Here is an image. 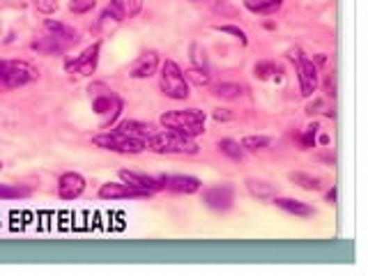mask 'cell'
I'll use <instances>...</instances> for the list:
<instances>
[{
  "label": "cell",
  "instance_id": "cell-1",
  "mask_svg": "<svg viewBox=\"0 0 368 276\" xmlns=\"http://www.w3.org/2000/svg\"><path fill=\"white\" fill-rule=\"evenodd\" d=\"M159 124L163 129L177 131L182 136L196 138L205 133V113L198 108H182V111H166L159 117Z\"/></svg>",
  "mask_w": 368,
  "mask_h": 276
},
{
  "label": "cell",
  "instance_id": "cell-2",
  "mask_svg": "<svg viewBox=\"0 0 368 276\" xmlns=\"http://www.w3.org/2000/svg\"><path fill=\"white\" fill-rule=\"evenodd\" d=\"M147 150L154 152V154H177V156H184V154H198V143L189 136H182V133L177 131H154L152 136L145 140Z\"/></svg>",
  "mask_w": 368,
  "mask_h": 276
},
{
  "label": "cell",
  "instance_id": "cell-3",
  "mask_svg": "<svg viewBox=\"0 0 368 276\" xmlns=\"http://www.w3.org/2000/svg\"><path fill=\"white\" fill-rule=\"evenodd\" d=\"M93 145L99 147V150L115 152V154H141L143 150H147L145 140L134 138L120 129H109L97 133V136H93Z\"/></svg>",
  "mask_w": 368,
  "mask_h": 276
},
{
  "label": "cell",
  "instance_id": "cell-4",
  "mask_svg": "<svg viewBox=\"0 0 368 276\" xmlns=\"http://www.w3.org/2000/svg\"><path fill=\"white\" fill-rule=\"evenodd\" d=\"M159 88L173 102L189 99V83L184 79V70L175 60H163L159 65Z\"/></svg>",
  "mask_w": 368,
  "mask_h": 276
},
{
  "label": "cell",
  "instance_id": "cell-5",
  "mask_svg": "<svg viewBox=\"0 0 368 276\" xmlns=\"http://www.w3.org/2000/svg\"><path fill=\"white\" fill-rule=\"evenodd\" d=\"M40 79V70L28 60H10V58H0V86L3 88H24L33 81Z\"/></svg>",
  "mask_w": 368,
  "mask_h": 276
},
{
  "label": "cell",
  "instance_id": "cell-6",
  "mask_svg": "<svg viewBox=\"0 0 368 276\" xmlns=\"http://www.w3.org/2000/svg\"><path fill=\"white\" fill-rule=\"evenodd\" d=\"M288 60L295 63L297 67V79H299V90H302V97H313L315 90H318L320 86V72H318V65L311 58H306L302 54V49H288Z\"/></svg>",
  "mask_w": 368,
  "mask_h": 276
},
{
  "label": "cell",
  "instance_id": "cell-7",
  "mask_svg": "<svg viewBox=\"0 0 368 276\" xmlns=\"http://www.w3.org/2000/svg\"><path fill=\"white\" fill-rule=\"evenodd\" d=\"M99 54H102V42L90 44L88 49H83V54H79L77 58H70L65 63V72L72 76H93L99 65Z\"/></svg>",
  "mask_w": 368,
  "mask_h": 276
},
{
  "label": "cell",
  "instance_id": "cell-8",
  "mask_svg": "<svg viewBox=\"0 0 368 276\" xmlns=\"http://www.w3.org/2000/svg\"><path fill=\"white\" fill-rule=\"evenodd\" d=\"M202 203L214 212H228L235 203V189L230 184H214L202 191Z\"/></svg>",
  "mask_w": 368,
  "mask_h": 276
},
{
  "label": "cell",
  "instance_id": "cell-9",
  "mask_svg": "<svg viewBox=\"0 0 368 276\" xmlns=\"http://www.w3.org/2000/svg\"><path fill=\"white\" fill-rule=\"evenodd\" d=\"M118 175H120V182L129 184L131 189L145 193L147 198L154 196V193L161 189L159 177H152V175H145V173H136V170H120Z\"/></svg>",
  "mask_w": 368,
  "mask_h": 276
},
{
  "label": "cell",
  "instance_id": "cell-10",
  "mask_svg": "<svg viewBox=\"0 0 368 276\" xmlns=\"http://www.w3.org/2000/svg\"><path fill=\"white\" fill-rule=\"evenodd\" d=\"M86 177L77 170H67L58 177V196L63 200H77L86 191Z\"/></svg>",
  "mask_w": 368,
  "mask_h": 276
},
{
  "label": "cell",
  "instance_id": "cell-11",
  "mask_svg": "<svg viewBox=\"0 0 368 276\" xmlns=\"http://www.w3.org/2000/svg\"><path fill=\"white\" fill-rule=\"evenodd\" d=\"M159 65H161V60H159V54H157V51H143L129 67V79H136V81L152 79L154 74L159 72Z\"/></svg>",
  "mask_w": 368,
  "mask_h": 276
},
{
  "label": "cell",
  "instance_id": "cell-12",
  "mask_svg": "<svg viewBox=\"0 0 368 276\" xmlns=\"http://www.w3.org/2000/svg\"><path fill=\"white\" fill-rule=\"evenodd\" d=\"M159 182L161 189H168L173 193H184V196H191V193H198L202 189V182L193 175H161Z\"/></svg>",
  "mask_w": 368,
  "mask_h": 276
},
{
  "label": "cell",
  "instance_id": "cell-13",
  "mask_svg": "<svg viewBox=\"0 0 368 276\" xmlns=\"http://www.w3.org/2000/svg\"><path fill=\"white\" fill-rule=\"evenodd\" d=\"M93 111H95L97 115H109L106 120L102 122V127H104V129H106V127L120 115V111H122V102H120L113 92L97 95L95 99H93Z\"/></svg>",
  "mask_w": 368,
  "mask_h": 276
},
{
  "label": "cell",
  "instance_id": "cell-14",
  "mask_svg": "<svg viewBox=\"0 0 368 276\" xmlns=\"http://www.w3.org/2000/svg\"><path fill=\"white\" fill-rule=\"evenodd\" d=\"M99 198H104V200H138V198H147V196L136 189H131V186L125 182H104L99 186Z\"/></svg>",
  "mask_w": 368,
  "mask_h": 276
},
{
  "label": "cell",
  "instance_id": "cell-15",
  "mask_svg": "<svg viewBox=\"0 0 368 276\" xmlns=\"http://www.w3.org/2000/svg\"><path fill=\"white\" fill-rule=\"evenodd\" d=\"M272 203L283 210L285 214H292V216H299V219H309V216L315 214L313 205L304 203V200H297V198H288V196H274Z\"/></svg>",
  "mask_w": 368,
  "mask_h": 276
},
{
  "label": "cell",
  "instance_id": "cell-16",
  "mask_svg": "<svg viewBox=\"0 0 368 276\" xmlns=\"http://www.w3.org/2000/svg\"><path fill=\"white\" fill-rule=\"evenodd\" d=\"M72 44H67L63 40H58V37L54 35H44L42 40H35L33 44H30V49L37 51V54H44V56H54V54H65L67 49H70Z\"/></svg>",
  "mask_w": 368,
  "mask_h": 276
},
{
  "label": "cell",
  "instance_id": "cell-17",
  "mask_svg": "<svg viewBox=\"0 0 368 276\" xmlns=\"http://www.w3.org/2000/svg\"><path fill=\"white\" fill-rule=\"evenodd\" d=\"M44 31H47L49 35L58 37V40H63L67 44H77L79 42V31L72 26L63 24V21H56V19H47L44 21Z\"/></svg>",
  "mask_w": 368,
  "mask_h": 276
},
{
  "label": "cell",
  "instance_id": "cell-18",
  "mask_svg": "<svg viewBox=\"0 0 368 276\" xmlns=\"http://www.w3.org/2000/svg\"><path fill=\"white\" fill-rule=\"evenodd\" d=\"M115 129L129 133V136H134V138H141V140H147L154 133L152 127L145 124V122H141V120H122V122H118Z\"/></svg>",
  "mask_w": 368,
  "mask_h": 276
},
{
  "label": "cell",
  "instance_id": "cell-19",
  "mask_svg": "<svg viewBox=\"0 0 368 276\" xmlns=\"http://www.w3.org/2000/svg\"><path fill=\"white\" fill-rule=\"evenodd\" d=\"M246 189H249L251 196L258 200H272L274 196H279L274 189V184H269L265 180H255V177H249V180H246Z\"/></svg>",
  "mask_w": 368,
  "mask_h": 276
},
{
  "label": "cell",
  "instance_id": "cell-20",
  "mask_svg": "<svg viewBox=\"0 0 368 276\" xmlns=\"http://www.w3.org/2000/svg\"><path fill=\"white\" fill-rule=\"evenodd\" d=\"M109 7L118 14L120 21H125V19L136 17V14L141 12V7H143V0H111Z\"/></svg>",
  "mask_w": 368,
  "mask_h": 276
},
{
  "label": "cell",
  "instance_id": "cell-21",
  "mask_svg": "<svg viewBox=\"0 0 368 276\" xmlns=\"http://www.w3.org/2000/svg\"><path fill=\"white\" fill-rule=\"evenodd\" d=\"M33 196V189L24 184H12V182H0V200H21Z\"/></svg>",
  "mask_w": 368,
  "mask_h": 276
},
{
  "label": "cell",
  "instance_id": "cell-22",
  "mask_svg": "<svg viewBox=\"0 0 368 276\" xmlns=\"http://www.w3.org/2000/svg\"><path fill=\"white\" fill-rule=\"evenodd\" d=\"M216 147H219L221 154H226L230 161H244L246 159V150L242 147V143H237V140L232 138H221L219 143H216Z\"/></svg>",
  "mask_w": 368,
  "mask_h": 276
},
{
  "label": "cell",
  "instance_id": "cell-23",
  "mask_svg": "<svg viewBox=\"0 0 368 276\" xmlns=\"http://www.w3.org/2000/svg\"><path fill=\"white\" fill-rule=\"evenodd\" d=\"M288 180H290L292 184L302 186L304 191H320V189H322V180H320V177L309 175V173H290Z\"/></svg>",
  "mask_w": 368,
  "mask_h": 276
},
{
  "label": "cell",
  "instance_id": "cell-24",
  "mask_svg": "<svg viewBox=\"0 0 368 276\" xmlns=\"http://www.w3.org/2000/svg\"><path fill=\"white\" fill-rule=\"evenodd\" d=\"M212 95L219 99H239L244 95V86L239 83H216L212 86Z\"/></svg>",
  "mask_w": 368,
  "mask_h": 276
},
{
  "label": "cell",
  "instance_id": "cell-25",
  "mask_svg": "<svg viewBox=\"0 0 368 276\" xmlns=\"http://www.w3.org/2000/svg\"><path fill=\"white\" fill-rule=\"evenodd\" d=\"M184 79H186V83H193L198 88L212 86V76L207 74V70H200V67H189V70L184 72Z\"/></svg>",
  "mask_w": 368,
  "mask_h": 276
},
{
  "label": "cell",
  "instance_id": "cell-26",
  "mask_svg": "<svg viewBox=\"0 0 368 276\" xmlns=\"http://www.w3.org/2000/svg\"><path fill=\"white\" fill-rule=\"evenodd\" d=\"M269 145H272V138L262 136V133H258V136H244L242 138V147L246 152H260Z\"/></svg>",
  "mask_w": 368,
  "mask_h": 276
},
{
  "label": "cell",
  "instance_id": "cell-27",
  "mask_svg": "<svg viewBox=\"0 0 368 276\" xmlns=\"http://www.w3.org/2000/svg\"><path fill=\"white\" fill-rule=\"evenodd\" d=\"M281 5H283V0H258V3H251L249 0V3H246V7L255 14H274Z\"/></svg>",
  "mask_w": 368,
  "mask_h": 276
},
{
  "label": "cell",
  "instance_id": "cell-28",
  "mask_svg": "<svg viewBox=\"0 0 368 276\" xmlns=\"http://www.w3.org/2000/svg\"><path fill=\"white\" fill-rule=\"evenodd\" d=\"M253 74L258 79H272L274 74H281V70H279V65L272 63V60H262V63H258L253 67Z\"/></svg>",
  "mask_w": 368,
  "mask_h": 276
},
{
  "label": "cell",
  "instance_id": "cell-29",
  "mask_svg": "<svg viewBox=\"0 0 368 276\" xmlns=\"http://www.w3.org/2000/svg\"><path fill=\"white\" fill-rule=\"evenodd\" d=\"M216 31H219V33H226V35H232L235 40H239V44H242V47H246V44H249V37H246V33H244L239 26L223 24V26H216Z\"/></svg>",
  "mask_w": 368,
  "mask_h": 276
},
{
  "label": "cell",
  "instance_id": "cell-30",
  "mask_svg": "<svg viewBox=\"0 0 368 276\" xmlns=\"http://www.w3.org/2000/svg\"><path fill=\"white\" fill-rule=\"evenodd\" d=\"M97 7V0H70V12L74 14H88Z\"/></svg>",
  "mask_w": 368,
  "mask_h": 276
},
{
  "label": "cell",
  "instance_id": "cell-31",
  "mask_svg": "<svg viewBox=\"0 0 368 276\" xmlns=\"http://www.w3.org/2000/svg\"><path fill=\"white\" fill-rule=\"evenodd\" d=\"M320 127L318 124H309L306 127V131H304V136H302V145L304 147H315V133H318Z\"/></svg>",
  "mask_w": 368,
  "mask_h": 276
},
{
  "label": "cell",
  "instance_id": "cell-32",
  "mask_svg": "<svg viewBox=\"0 0 368 276\" xmlns=\"http://www.w3.org/2000/svg\"><path fill=\"white\" fill-rule=\"evenodd\" d=\"M35 7L42 14H54L58 10V0H35Z\"/></svg>",
  "mask_w": 368,
  "mask_h": 276
},
{
  "label": "cell",
  "instance_id": "cell-33",
  "mask_svg": "<svg viewBox=\"0 0 368 276\" xmlns=\"http://www.w3.org/2000/svg\"><path fill=\"white\" fill-rule=\"evenodd\" d=\"M212 115H214V120H219V122H228V120H232V113H230L228 108H216Z\"/></svg>",
  "mask_w": 368,
  "mask_h": 276
},
{
  "label": "cell",
  "instance_id": "cell-34",
  "mask_svg": "<svg viewBox=\"0 0 368 276\" xmlns=\"http://www.w3.org/2000/svg\"><path fill=\"white\" fill-rule=\"evenodd\" d=\"M325 88H327V95L334 97L336 95V86H334V74H329V76L325 79Z\"/></svg>",
  "mask_w": 368,
  "mask_h": 276
},
{
  "label": "cell",
  "instance_id": "cell-35",
  "mask_svg": "<svg viewBox=\"0 0 368 276\" xmlns=\"http://www.w3.org/2000/svg\"><path fill=\"white\" fill-rule=\"evenodd\" d=\"M320 106H322L320 102H313V104H309V106H306V113H311V115H313V113H318V108H320Z\"/></svg>",
  "mask_w": 368,
  "mask_h": 276
},
{
  "label": "cell",
  "instance_id": "cell-36",
  "mask_svg": "<svg viewBox=\"0 0 368 276\" xmlns=\"http://www.w3.org/2000/svg\"><path fill=\"white\" fill-rule=\"evenodd\" d=\"M327 203H329V205H334V203H336V189L327 191Z\"/></svg>",
  "mask_w": 368,
  "mask_h": 276
},
{
  "label": "cell",
  "instance_id": "cell-37",
  "mask_svg": "<svg viewBox=\"0 0 368 276\" xmlns=\"http://www.w3.org/2000/svg\"><path fill=\"white\" fill-rule=\"evenodd\" d=\"M0 170H3V161H0Z\"/></svg>",
  "mask_w": 368,
  "mask_h": 276
}]
</instances>
